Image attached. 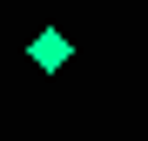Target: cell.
I'll return each instance as SVG.
<instances>
[{
  "label": "cell",
  "instance_id": "obj_1",
  "mask_svg": "<svg viewBox=\"0 0 148 141\" xmlns=\"http://www.w3.org/2000/svg\"><path fill=\"white\" fill-rule=\"evenodd\" d=\"M27 61L40 67V74H61V67L74 61V40H67V34H54V27H47V34H34V40H27Z\"/></svg>",
  "mask_w": 148,
  "mask_h": 141
}]
</instances>
